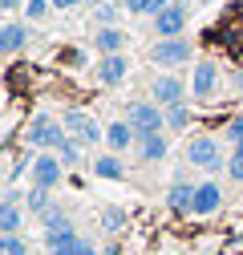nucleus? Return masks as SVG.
I'll use <instances>...</instances> for the list:
<instances>
[{"label": "nucleus", "instance_id": "1", "mask_svg": "<svg viewBox=\"0 0 243 255\" xmlns=\"http://www.w3.org/2000/svg\"><path fill=\"white\" fill-rule=\"evenodd\" d=\"M65 138H69V130L61 126V118L37 114L33 122H28V146H33V150H57Z\"/></svg>", "mask_w": 243, "mask_h": 255}, {"label": "nucleus", "instance_id": "2", "mask_svg": "<svg viewBox=\"0 0 243 255\" xmlns=\"http://www.w3.org/2000/svg\"><path fill=\"white\" fill-rule=\"evenodd\" d=\"M191 57H195V49H191L187 37H158L154 49H150V61H154L158 69H178V65H187Z\"/></svg>", "mask_w": 243, "mask_h": 255}, {"label": "nucleus", "instance_id": "3", "mask_svg": "<svg viewBox=\"0 0 243 255\" xmlns=\"http://www.w3.org/2000/svg\"><path fill=\"white\" fill-rule=\"evenodd\" d=\"M126 122L138 134H162L166 130V110L158 102H130L126 106Z\"/></svg>", "mask_w": 243, "mask_h": 255}, {"label": "nucleus", "instance_id": "4", "mask_svg": "<svg viewBox=\"0 0 243 255\" xmlns=\"http://www.w3.org/2000/svg\"><path fill=\"white\" fill-rule=\"evenodd\" d=\"M187 162L195 170H219L223 166V150H219V138H211V134H195L187 142Z\"/></svg>", "mask_w": 243, "mask_h": 255}, {"label": "nucleus", "instance_id": "5", "mask_svg": "<svg viewBox=\"0 0 243 255\" xmlns=\"http://www.w3.org/2000/svg\"><path fill=\"white\" fill-rule=\"evenodd\" d=\"M28 178H33V186H61V178H65V162L57 158V150H41L33 162H28Z\"/></svg>", "mask_w": 243, "mask_h": 255}, {"label": "nucleus", "instance_id": "6", "mask_svg": "<svg viewBox=\"0 0 243 255\" xmlns=\"http://www.w3.org/2000/svg\"><path fill=\"white\" fill-rule=\"evenodd\" d=\"M61 126H65V130H69L81 146H98V142H106V130L98 126V118H89L85 110H65Z\"/></svg>", "mask_w": 243, "mask_h": 255}, {"label": "nucleus", "instance_id": "7", "mask_svg": "<svg viewBox=\"0 0 243 255\" xmlns=\"http://www.w3.org/2000/svg\"><path fill=\"white\" fill-rule=\"evenodd\" d=\"M187 93H191V81H178L174 73H162V77H154V85H150V98H154L162 110L187 102Z\"/></svg>", "mask_w": 243, "mask_h": 255}, {"label": "nucleus", "instance_id": "8", "mask_svg": "<svg viewBox=\"0 0 243 255\" xmlns=\"http://www.w3.org/2000/svg\"><path fill=\"white\" fill-rule=\"evenodd\" d=\"M187 20H191V8L182 4V0H170V4L154 16V33H158V37H182Z\"/></svg>", "mask_w": 243, "mask_h": 255}, {"label": "nucleus", "instance_id": "9", "mask_svg": "<svg viewBox=\"0 0 243 255\" xmlns=\"http://www.w3.org/2000/svg\"><path fill=\"white\" fill-rule=\"evenodd\" d=\"M215 89H219V65H215V61H195V73H191V98H195V102H207Z\"/></svg>", "mask_w": 243, "mask_h": 255}, {"label": "nucleus", "instance_id": "10", "mask_svg": "<svg viewBox=\"0 0 243 255\" xmlns=\"http://www.w3.org/2000/svg\"><path fill=\"white\" fill-rule=\"evenodd\" d=\"M223 207V186L219 182H199V190H195V207H191V215H199V219H207V215H215Z\"/></svg>", "mask_w": 243, "mask_h": 255}, {"label": "nucleus", "instance_id": "11", "mask_svg": "<svg viewBox=\"0 0 243 255\" xmlns=\"http://www.w3.org/2000/svg\"><path fill=\"white\" fill-rule=\"evenodd\" d=\"M28 41H33V28L24 20H4V28H0V53H20Z\"/></svg>", "mask_w": 243, "mask_h": 255}, {"label": "nucleus", "instance_id": "12", "mask_svg": "<svg viewBox=\"0 0 243 255\" xmlns=\"http://www.w3.org/2000/svg\"><path fill=\"white\" fill-rule=\"evenodd\" d=\"M134 142H138V130H134L126 118H118V122H110V126H106V146H110V154L130 150Z\"/></svg>", "mask_w": 243, "mask_h": 255}, {"label": "nucleus", "instance_id": "13", "mask_svg": "<svg viewBox=\"0 0 243 255\" xmlns=\"http://www.w3.org/2000/svg\"><path fill=\"white\" fill-rule=\"evenodd\" d=\"M130 73V61L122 53H110V57H98V81L102 85H122Z\"/></svg>", "mask_w": 243, "mask_h": 255}, {"label": "nucleus", "instance_id": "14", "mask_svg": "<svg viewBox=\"0 0 243 255\" xmlns=\"http://www.w3.org/2000/svg\"><path fill=\"white\" fill-rule=\"evenodd\" d=\"M45 251H49V255H77V251H81V235H77L73 227H65V231H45Z\"/></svg>", "mask_w": 243, "mask_h": 255}, {"label": "nucleus", "instance_id": "15", "mask_svg": "<svg viewBox=\"0 0 243 255\" xmlns=\"http://www.w3.org/2000/svg\"><path fill=\"white\" fill-rule=\"evenodd\" d=\"M195 190H199V182H174L170 190H166V207L174 211V215H191V207H195Z\"/></svg>", "mask_w": 243, "mask_h": 255}, {"label": "nucleus", "instance_id": "16", "mask_svg": "<svg viewBox=\"0 0 243 255\" xmlns=\"http://www.w3.org/2000/svg\"><path fill=\"white\" fill-rule=\"evenodd\" d=\"M166 150H170L166 134H138V158L142 162H162Z\"/></svg>", "mask_w": 243, "mask_h": 255}, {"label": "nucleus", "instance_id": "17", "mask_svg": "<svg viewBox=\"0 0 243 255\" xmlns=\"http://www.w3.org/2000/svg\"><path fill=\"white\" fill-rule=\"evenodd\" d=\"M94 45H98V53H102V57H110V53H122V49H126V33H122L118 24H110V28H98V33H94Z\"/></svg>", "mask_w": 243, "mask_h": 255}, {"label": "nucleus", "instance_id": "18", "mask_svg": "<svg viewBox=\"0 0 243 255\" xmlns=\"http://www.w3.org/2000/svg\"><path fill=\"white\" fill-rule=\"evenodd\" d=\"M94 174L118 182L122 174H126V166H122V158H118V154H98V158H94Z\"/></svg>", "mask_w": 243, "mask_h": 255}, {"label": "nucleus", "instance_id": "19", "mask_svg": "<svg viewBox=\"0 0 243 255\" xmlns=\"http://www.w3.org/2000/svg\"><path fill=\"white\" fill-rule=\"evenodd\" d=\"M166 4H170V0H126V12H130V16H150V20H154Z\"/></svg>", "mask_w": 243, "mask_h": 255}, {"label": "nucleus", "instance_id": "20", "mask_svg": "<svg viewBox=\"0 0 243 255\" xmlns=\"http://www.w3.org/2000/svg\"><path fill=\"white\" fill-rule=\"evenodd\" d=\"M24 207H28V215H45V211L53 207V199H49V190H45V186H28Z\"/></svg>", "mask_w": 243, "mask_h": 255}, {"label": "nucleus", "instance_id": "21", "mask_svg": "<svg viewBox=\"0 0 243 255\" xmlns=\"http://www.w3.org/2000/svg\"><path fill=\"white\" fill-rule=\"evenodd\" d=\"M20 207L16 203H4V207H0V235H16L20 231Z\"/></svg>", "mask_w": 243, "mask_h": 255}, {"label": "nucleus", "instance_id": "22", "mask_svg": "<svg viewBox=\"0 0 243 255\" xmlns=\"http://www.w3.org/2000/svg\"><path fill=\"white\" fill-rule=\"evenodd\" d=\"M187 126H191V106L187 102H178V106L166 110V130H187Z\"/></svg>", "mask_w": 243, "mask_h": 255}, {"label": "nucleus", "instance_id": "23", "mask_svg": "<svg viewBox=\"0 0 243 255\" xmlns=\"http://www.w3.org/2000/svg\"><path fill=\"white\" fill-rule=\"evenodd\" d=\"M57 158H61V162H65V170H69V166H77V162H81V142H77V138L69 134L65 142L57 146Z\"/></svg>", "mask_w": 243, "mask_h": 255}, {"label": "nucleus", "instance_id": "24", "mask_svg": "<svg viewBox=\"0 0 243 255\" xmlns=\"http://www.w3.org/2000/svg\"><path fill=\"white\" fill-rule=\"evenodd\" d=\"M41 223H45V231H65V227H73V223H69V215L61 211V207H49V211L41 215Z\"/></svg>", "mask_w": 243, "mask_h": 255}, {"label": "nucleus", "instance_id": "25", "mask_svg": "<svg viewBox=\"0 0 243 255\" xmlns=\"http://www.w3.org/2000/svg\"><path fill=\"white\" fill-rule=\"evenodd\" d=\"M0 255H28V243L20 235H0Z\"/></svg>", "mask_w": 243, "mask_h": 255}, {"label": "nucleus", "instance_id": "26", "mask_svg": "<svg viewBox=\"0 0 243 255\" xmlns=\"http://www.w3.org/2000/svg\"><path fill=\"white\" fill-rule=\"evenodd\" d=\"M49 8H53V0H28L20 12H24V20H45V16H49Z\"/></svg>", "mask_w": 243, "mask_h": 255}, {"label": "nucleus", "instance_id": "27", "mask_svg": "<svg viewBox=\"0 0 243 255\" xmlns=\"http://www.w3.org/2000/svg\"><path fill=\"white\" fill-rule=\"evenodd\" d=\"M102 227L106 231H122V227H126V215H122L118 207H106L102 211Z\"/></svg>", "mask_w": 243, "mask_h": 255}, {"label": "nucleus", "instance_id": "28", "mask_svg": "<svg viewBox=\"0 0 243 255\" xmlns=\"http://www.w3.org/2000/svg\"><path fill=\"white\" fill-rule=\"evenodd\" d=\"M94 20H98V28H110V24L118 20V4H102V8H94Z\"/></svg>", "mask_w": 243, "mask_h": 255}, {"label": "nucleus", "instance_id": "29", "mask_svg": "<svg viewBox=\"0 0 243 255\" xmlns=\"http://www.w3.org/2000/svg\"><path fill=\"white\" fill-rule=\"evenodd\" d=\"M227 178L231 182H243V154L239 150H231V158H227Z\"/></svg>", "mask_w": 243, "mask_h": 255}, {"label": "nucleus", "instance_id": "30", "mask_svg": "<svg viewBox=\"0 0 243 255\" xmlns=\"http://www.w3.org/2000/svg\"><path fill=\"white\" fill-rule=\"evenodd\" d=\"M223 138H227V142H235V146H239V142H243V114H239V118H231V122H227V134H223Z\"/></svg>", "mask_w": 243, "mask_h": 255}, {"label": "nucleus", "instance_id": "31", "mask_svg": "<svg viewBox=\"0 0 243 255\" xmlns=\"http://www.w3.org/2000/svg\"><path fill=\"white\" fill-rule=\"evenodd\" d=\"M77 4H85V0H53V8H61V12H69V8H77Z\"/></svg>", "mask_w": 243, "mask_h": 255}, {"label": "nucleus", "instance_id": "32", "mask_svg": "<svg viewBox=\"0 0 243 255\" xmlns=\"http://www.w3.org/2000/svg\"><path fill=\"white\" fill-rule=\"evenodd\" d=\"M28 4V0H0V8H4V12H16V8H24Z\"/></svg>", "mask_w": 243, "mask_h": 255}, {"label": "nucleus", "instance_id": "33", "mask_svg": "<svg viewBox=\"0 0 243 255\" xmlns=\"http://www.w3.org/2000/svg\"><path fill=\"white\" fill-rule=\"evenodd\" d=\"M77 255H98V247H94V243H85V239H81V251H77Z\"/></svg>", "mask_w": 243, "mask_h": 255}, {"label": "nucleus", "instance_id": "34", "mask_svg": "<svg viewBox=\"0 0 243 255\" xmlns=\"http://www.w3.org/2000/svg\"><path fill=\"white\" fill-rule=\"evenodd\" d=\"M85 4H89V8H102V4H110V0H85Z\"/></svg>", "mask_w": 243, "mask_h": 255}, {"label": "nucleus", "instance_id": "35", "mask_svg": "<svg viewBox=\"0 0 243 255\" xmlns=\"http://www.w3.org/2000/svg\"><path fill=\"white\" fill-rule=\"evenodd\" d=\"M239 89H243V77H239Z\"/></svg>", "mask_w": 243, "mask_h": 255}]
</instances>
